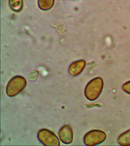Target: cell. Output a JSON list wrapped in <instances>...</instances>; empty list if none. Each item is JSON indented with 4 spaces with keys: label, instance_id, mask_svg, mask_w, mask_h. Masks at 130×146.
<instances>
[{
    "label": "cell",
    "instance_id": "obj_1",
    "mask_svg": "<svg viewBox=\"0 0 130 146\" xmlns=\"http://www.w3.org/2000/svg\"><path fill=\"white\" fill-rule=\"evenodd\" d=\"M103 82L100 78H96L89 82L85 87V96L90 101H94L98 98L101 93Z\"/></svg>",
    "mask_w": 130,
    "mask_h": 146
},
{
    "label": "cell",
    "instance_id": "obj_2",
    "mask_svg": "<svg viewBox=\"0 0 130 146\" xmlns=\"http://www.w3.org/2000/svg\"><path fill=\"white\" fill-rule=\"evenodd\" d=\"M27 80L21 76L12 78L7 85L6 93L9 97H13L20 93L27 85Z\"/></svg>",
    "mask_w": 130,
    "mask_h": 146
},
{
    "label": "cell",
    "instance_id": "obj_3",
    "mask_svg": "<svg viewBox=\"0 0 130 146\" xmlns=\"http://www.w3.org/2000/svg\"><path fill=\"white\" fill-rule=\"evenodd\" d=\"M106 138V135L100 130H92L87 133L84 137V142L87 146H95L102 143Z\"/></svg>",
    "mask_w": 130,
    "mask_h": 146
},
{
    "label": "cell",
    "instance_id": "obj_4",
    "mask_svg": "<svg viewBox=\"0 0 130 146\" xmlns=\"http://www.w3.org/2000/svg\"><path fill=\"white\" fill-rule=\"evenodd\" d=\"M38 138L44 146H60V141L57 136L48 129H43L38 131Z\"/></svg>",
    "mask_w": 130,
    "mask_h": 146
},
{
    "label": "cell",
    "instance_id": "obj_5",
    "mask_svg": "<svg viewBox=\"0 0 130 146\" xmlns=\"http://www.w3.org/2000/svg\"><path fill=\"white\" fill-rule=\"evenodd\" d=\"M58 137L60 141L65 144H70L73 140L72 129L68 125H65L61 128L58 132Z\"/></svg>",
    "mask_w": 130,
    "mask_h": 146
},
{
    "label": "cell",
    "instance_id": "obj_6",
    "mask_svg": "<svg viewBox=\"0 0 130 146\" xmlns=\"http://www.w3.org/2000/svg\"><path fill=\"white\" fill-rule=\"evenodd\" d=\"M85 65L86 62L84 60L76 61L70 65L69 72L72 76H77L82 73L85 68Z\"/></svg>",
    "mask_w": 130,
    "mask_h": 146
},
{
    "label": "cell",
    "instance_id": "obj_7",
    "mask_svg": "<svg viewBox=\"0 0 130 146\" xmlns=\"http://www.w3.org/2000/svg\"><path fill=\"white\" fill-rule=\"evenodd\" d=\"M55 0H38V6L42 10L47 11L52 8Z\"/></svg>",
    "mask_w": 130,
    "mask_h": 146
},
{
    "label": "cell",
    "instance_id": "obj_8",
    "mask_svg": "<svg viewBox=\"0 0 130 146\" xmlns=\"http://www.w3.org/2000/svg\"><path fill=\"white\" fill-rule=\"evenodd\" d=\"M9 5L14 11L19 12L23 8V0H9Z\"/></svg>",
    "mask_w": 130,
    "mask_h": 146
},
{
    "label": "cell",
    "instance_id": "obj_9",
    "mask_svg": "<svg viewBox=\"0 0 130 146\" xmlns=\"http://www.w3.org/2000/svg\"><path fill=\"white\" fill-rule=\"evenodd\" d=\"M118 142L121 145L128 146L130 145V129L120 135L118 139Z\"/></svg>",
    "mask_w": 130,
    "mask_h": 146
},
{
    "label": "cell",
    "instance_id": "obj_10",
    "mask_svg": "<svg viewBox=\"0 0 130 146\" xmlns=\"http://www.w3.org/2000/svg\"><path fill=\"white\" fill-rule=\"evenodd\" d=\"M122 88L124 91L130 94V82H128L127 83H125L122 87Z\"/></svg>",
    "mask_w": 130,
    "mask_h": 146
}]
</instances>
